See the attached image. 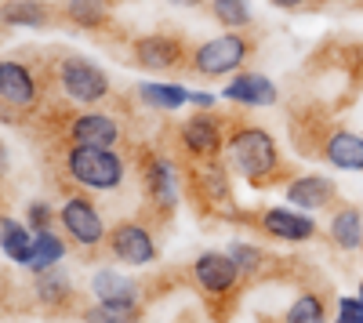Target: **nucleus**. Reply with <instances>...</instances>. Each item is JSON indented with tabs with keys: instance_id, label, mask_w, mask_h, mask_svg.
Returning <instances> with one entry per match:
<instances>
[{
	"instance_id": "obj_8",
	"label": "nucleus",
	"mask_w": 363,
	"mask_h": 323,
	"mask_svg": "<svg viewBox=\"0 0 363 323\" xmlns=\"http://www.w3.org/2000/svg\"><path fill=\"white\" fill-rule=\"evenodd\" d=\"M178 138H182V145H186V153H189V157H200V160H203V157H215V153L222 149V142H225L222 120H218V116H211V113L189 116V120L182 124Z\"/></svg>"
},
{
	"instance_id": "obj_33",
	"label": "nucleus",
	"mask_w": 363,
	"mask_h": 323,
	"mask_svg": "<svg viewBox=\"0 0 363 323\" xmlns=\"http://www.w3.org/2000/svg\"><path fill=\"white\" fill-rule=\"evenodd\" d=\"M171 4H178V8H200L203 0H171Z\"/></svg>"
},
{
	"instance_id": "obj_28",
	"label": "nucleus",
	"mask_w": 363,
	"mask_h": 323,
	"mask_svg": "<svg viewBox=\"0 0 363 323\" xmlns=\"http://www.w3.org/2000/svg\"><path fill=\"white\" fill-rule=\"evenodd\" d=\"M229 258L236 261L240 273H255V269L262 266V251L251 247V244H233V247H229Z\"/></svg>"
},
{
	"instance_id": "obj_29",
	"label": "nucleus",
	"mask_w": 363,
	"mask_h": 323,
	"mask_svg": "<svg viewBox=\"0 0 363 323\" xmlns=\"http://www.w3.org/2000/svg\"><path fill=\"white\" fill-rule=\"evenodd\" d=\"M29 229H48L51 225V218H55V211H51V203H44V200H33V203H29Z\"/></svg>"
},
{
	"instance_id": "obj_17",
	"label": "nucleus",
	"mask_w": 363,
	"mask_h": 323,
	"mask_svg": "<svg viewBox=\"0 0 363 323\" xmlns=\"http://www.w3.org/2000/svg\"><path fill=\"white\" fill-rule=\"evenodd\" d=\"M62 258H66V240L58 232H51V229L33 232V254H29V266H26L29 273H48Z\"/></svg>"
},
{
	"instance_id": "obj_30",
	"label": "nucleus",
	"mask_w": 363,
	"mask_h": 323,
	"mask_svg": "<svg viewBox=\"0 0 363 323\" xmlns=\"http://www.w3.org/2000/svg\"><path fill=\"white\" fill-rule=\"evenodd\" d=\"M335 323H363V302L359 298H342Z\"/></svg>"
},
{
	"instance_id": "obj_5",
	"label": "nucleus",
	"mask_w": 363,
	"mask_h": 323,
	"mask_svg": "<svg viewBox=\"0 0 363 323\" xmlns=\"http://www.w3.org/2000/svg\"><path fill=\"white\" fill-rule=\"evenodd\" d=\"M58 222H62L66 237L77 240L80 247H99L106 237V222L87 196H69L62 203V211H58Z\"/></svg>"
},
{
	"instance_id": "obj_7",
	"label": "nucleus",
	"mask_w": 363,
	"mask_h": 323,
	"mask_svg": "<svg viewBox=\"0 0 363 323\" xmlns=\"http://www.w3.org/2000/svg\"><path fill=\"white\" fill-rule=\"evenodd\" d=\"M0 102L15 109H33L37 106V76L26 62L0 58Z\"/></svg>"
},
{
	"instance_id": "obj_19",
	"label": "nucleus",
	"mask_w": 363,
	"mask_h": 323,
	"mask_svg": "<svg viewBox=\"0 0 363 323\" xmlns=\"http://www.w3.org/2000/svg\"><path fill=\"white\" fill-rule=\"evenodd\" d=\"M0 251L18 266H29V254H33V237L29 229L15 218H0Z\"/></svg>"
},
{
	"instance_id": "obj_27",
	"label": "nucleus",
	"mask_w": 363,
	"mask_h": 323,
	"mask_svg": "<svg viewBox=\"0 0 363 323\" xmlns=\"http://www.w3.org/2000/svg\"><path fill=\"white\" fill-rule=\"evenodd\" d=\"M37 298L44 302V305H62L66 298H69V276H62V273H55V269H48V273H37Z\"/></svg>"
},
{
	"instance_id": "obj_10",
	"label": "nucleus",
	"mask_w": 363,
	"mask_h": 323,
	"mask_svg": "<svg viewBox=\"0 0 363 323\" xmlns=\"http://www.w3.org/2000/svg\"><path fill=\"white\" fill-rule=\"evenodd\" d=\"M262 225L269 237L287 240V244H306L316 237V222L306 211H294V208H269L262 215Z\"/></svg>"
},
{
	"instance_id": "obj_32",
	"label": "nucleus",
	"mask_w": 363,
	"mask_h": 323,
	"mask_svg": "<svg viewBox=\"0 0 363 323\" xmlns=\"http://www.w3.org/2000/svg\"><path fill=\"white\" fill-rule=\"evenodd\" d=\"M272 4H277V8H287V11H291V8H301V4H306V0H272Z\"/></svg>"
},
{
	"instance_id": "obj_21",
	"label": "nucleus",
	"mask_w": 363,
	"mask_h": 323,
	"mask_svg": "<svg viewBox=\"0 0 363 323\" xmlns=\"http://www.w3.org/2000/svg\"><path fill=\"white\" fill-rule=\"evenodd\" d=\"M330 240H335L342 251H356L363 244V215L356 208H342L330 218Z\"/></svg>"
},
{
	"instance_id": "obj_16",
	"label": "nucleus",
	"mask_w": 363,
	"mask_h": 323,
	"mask_svg": "<svg viewBox=\"0 0 363 323\" xmlns=\"http://www.w3.org/2000/svg\"><path fill=\"white\" fill-rule=\"evenodd\" d=\"M323 157L342 171H363V135H352L345 128L330 131L323 142Z\"/></svg>"
},
{
	"instance_id": "obj_11",
	"label": "nucleus",
	"mask_w": 363,
	"mask_h": 323,
	"mask_svg": "<svg viewBox=\"0 0 363 323\" xmlns=\"http://www.w3.org/2000/svg\"><path fill=\"white\" fill-rule=\"evenodd\" d=\"M193 276L207 295H225V290H233L240 283L244 273L236 269V261L229 254H200L193 261Z\"/></svg>"
},
{
	"instance_id": "obj_3",
	"label": "nucleus",
	"mask_w": 363,
	"mask_h": 323,
	"mask_svg": "<svg viewBox=\"0 0 363 323\" xmlns=\"http://www.w3.org/2000/svg\"><path fill=\"white\" fill-rule=\"evenodd\" d=\"M58 84H62V91L80 102V106H95L109 95V76L102 66H95L91 58L84 55H69L58 62Z\"/></svg>"
},
{
	"instance_id": "obj_12",
	"label": "nucleus",
	"mask_w": 363,
	"mask_h": 323,
	"mask_svg": "<svg viewBox=\"0 0 363 323\" xmlns=\"http://www.w3.org/2000/svg\"><path fill=\"white\" fill-rule=\"evenodd\" d=\"M222 95H225L229 102H236V106H251V109H258V106H277V98H280L277 84H272L269 76H262V73H236V76L225 84Z\"/></svg>"
},
{
	"instance_id": "obj_4",
	"label": "nucleus",
	"mask_w": 363,
	"mask_h": 323,
	"mask_svg": "<svg viewBox=\"0 0 363 323\" xmlns=\"http://www.w3.org/2000/svg\"><path fill=\"white\" fill-rule=\"evenodd\" d=\"M251 55V40L240 37V33H222L215 40H203L196 51H193V69L200 76H225V73H236L240 66L247 62Z\"/></svg>"
},
{
	"instance_id": "obj_18",
	"label": "nucleus",
	"mask_w": 363,
	"mask_h": 323,
	"mask_svg": "<svg viewBox=\"0 0 363 323\" xmlns=\"http://www.w3.org/2000/svg\"><path fill=\"white\" fill-rule=\"evenodd\" d=\"M0 22H4V26L40 29V26L51 22V8L40 4V0H4V4H0Z\"/></svg>"
},
{
	"instance_id": "obj_20",
	"label": "nucleus",
	"mask_w": 363,
	"mask_h": 323,
	"mask_svg": "<svg viewBox=\"0 0 363 323\" xmlns=\"http://www.w3.org/2000/svg\"><path fill=\"white\" fill-rule=\"evenodd\" d=\"M91 290H95L99 302H138V287H135L128 276L113 273V269L95 273V280H91Z\"/></svg>"
},
{
	"instance_id": "obj_15",
	"label": "nucleus",
	"mask_w": 363,
	"mask_h": 323,
	"mask_svg": "<svg viewBox=\"0 0 363 323\" xmlns=\"http://www.w3.org/2000/svg\"><path fill=\"white\" fill-rule=\"evenodd\" d=\"M145 189L157 200L160 211H171L178 203V171L167 157H153L145 164Z\"/></svg>"
},
{
	"instance_id": "obj_13",
	"label": "nucleus",
	"mask_w": 363,
	"mask_h": 323,
	"mask_svg": "<svg viewBox=\"0 0 363 323\" xmlns=\"http://www.w3.org/2000/svg\"><path fill=\"white\" fill-rule=\"evenodd\" d=\"M135 62L142 69H174L182 66V40L167 33H149L135 44Z\"/></svg>"
},
{
	"instance_id": "obj_2",
	"label": "nucleus",
	"mask_w": 363,
	"mask_h": 323,
	"mask_svg": "<svg viewBox=\"0 0 363 323\" xmlns=\"http://www.w3.org/2000/svg\"><path fill=\"white\" fill-rule=\"evenodd\" d=\"M66 174L84 189H116L124 182V157L113 149H91V145H69Z\"/></svg>"
},
{
	"instance_id": "obj_24",
	"label": "nucleus",
	"mask_w": 363,
	"mask_h": 323,
	"mask_svg": "<svg viewBox=\"0 0 363 323\" xmlns=\"http://www.w3.org/2000/svg\"><path fill=\"white\" fill-rule=\"evenodd\" d=\"M84 323H138V302H99L84 312Z\"/></svg>"
},
{
	"instance_id": "obj_31",
	"label": "nucleus",
	"mask_w": 363,
	"mask_h": 323,
	"mask_svg": "<svg viewBox=\"0 0 363 323\" xmlns=\"http://www.w3.org/2000/svg\"><path fill=\"white\" fill-rule=\"evenodd\" d=\"M189 102L200 106V113H207L211 106H215V95H203V91H189Z\"/></svg>"
},
{
	"instance_id": "obj_34",
	"label": "nucleus",
	"mask_w": 363,
	"mask_h": 323,
	"mask_svg": "<svg viewBox=\"0 0 363 323\" xmlns=\"http://www.w3.org/2000/svg\"><path fill=\"white\" fill-rule=\"evenodd\" d=\"M359 302H363V283H359Z\"/></svg>"
},
{
	"instance_id": "obj_23",
	"label": "nucleus",
	"mask_w": 363,
	"mask_h": 323,
	"mask_svg": "<svg viewBox=\"0 0 363 323\" xmlns=\"http://www.w3.org/2000/svg\"><path fill=\"white\" fill-rule=\"evenodd\" d=\"M66 18L84 29H99L109 22V4L106 0H66Z\"/></svg>"
},
{
	"instance_id": "obj_26",
	"label": "nucleus",
	"mask_w": 363,
	"mask_h": 323,
	"mask_svg": "<svg viewBox=\"0 0 363 323\" xmlns=\"http://www.w3.org/2000/svg\"><path fill=\"white\" fill-rule=\"evenodd\" d=\"M284 323H327V305H323V295H301L291 302Z\"/></svg>"
},
{
	"instance_id": "obj_25",
	"label": "nucleus",
	"mask_w": 363,
	"mask_h": 323,
	"mask_svg": "<svg viewBox=\"0 0 363 323\" xmlns=\"http://www.w3.org/2000/svg\"><path fill=\"white\" fill-rule=\"evenodd\" d=\"M211 15H215V22H222L229 33L251 26V18H255L247 0H211Z\"/></svg>"
},
{
	"instance_id": "obj_1",
	"label": "nucleus",
	"mask_w": 363,
	"mask_h": 323,
	"mask_svg": "<svg viewBox=\"0 0 363 323\" xmlns=\"http://www.w3.org/2000/svg\"><path fill=\"white\" fill-rule=\"evenodd\" d=\"M229 160L247 182H269L280 171V149L265 128H236L229 135Z\"/></svg>"
},
{
	"instance_id": "obj_9",
	"label": "nucleus",
	"mask_w": 363,
	"mask_h": 323,
	"mask_svg": "<svg viewBox=\"0 0 363 323\" xmlns=\"http://www.w3.org/2000/svg\"><path fill=\"white\" fill-rule=\"evenodd\" d=\"M124 138V128H120L113 116L106 113H80L69 124V142L73 145H91V149H113V145Z\"/></svg>"
},
{
	"instance_id": "obj_14",
	"label": "nucleus",
	"mask_w": 363,
	"mask_h": 323,
	"mask_svg": "<svg viewBox=\"0 0 363 323\" xmlns=\"http://www.w3.org/2000/svg\"><path fill=\"white\" fill-rule=\"evenodd\" d=\"M335 200V182L320 178V174H301V178L287 182V203L301 211H320Z\"/></svg>"
},
{
	"instance_id": "obj_6",
	"label": "nucleus",
	"mask_w": 363,
	"mask_h": 323,
	"mask_svg": "<svg viewBox=\"0 0 363 323\" xmlns=\"http://www.w3.org/2000/svg\"><path fill=\"white\" fill-rule=\"evenodd\" d=\"M109 251L124 261V266H149V261H157V240L149 237V229H142L135 222H124V225L113 229Z\"/></svg>"
},
{
	"instance_id": "obj_22",
	"label": "nucleus",
	"mask_w": 363,
	"mask_h": 323,
	"mask_svg": "<svg viewBox=\"0 0 363 323\" xmlns=\"http://www.w3.org/2000/svg\"><path fill=\"white\" fill-rule=\"evenodd\" d=\"M138 95H142L145 106L164 109V113H171V109H178V106L189 102V91H186L182 84H142Z\"/></svg>"
}]
</instances>
